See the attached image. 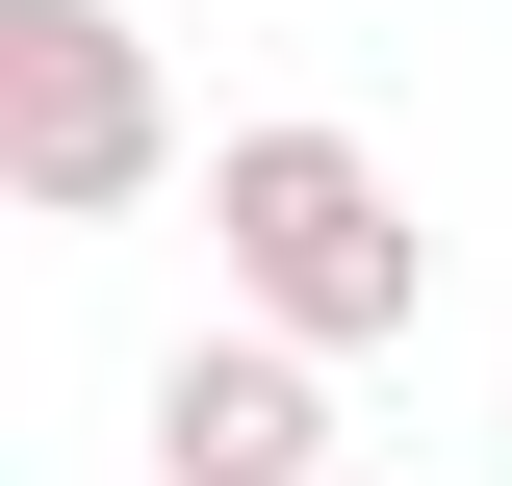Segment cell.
Masks as SVG:
<instances>
[{"label": "cell", "mask_w": 512, "mask_h": 486, "mask_svg": "<svg viewBox=\"0 0 512 486\" xmlns=\"http://www.w3.org/2000/svg\"><path fill=\"white\" fill-rule=\"evenodd\" d=\"M154 486H359L333 461V359L308 333H180L154 359Z\"/></svg>", "instance_id": "3"}, {"label": "cell", "mask_w": 512, "mask_h": 486, "mask_svg": "<svg viewBox=\"0 0 512 486\" xmlns=\"http://www.w3.org/2000/svg\"><path fill=\"white\" fill-rule=\"evenodd\" d=\"M154 154H180V103H154V26H128V0H0V180H26V231H103V205H154Z\"/></svg>", "instance_id": "2"}, {"label": "cell", "mask_w": 512, "mask_h": 486, "mask_svg": "<svg viewBox=\"0 0 512 486\" xmlns=\"http://www.w3.org/2000/svg\"><path fill=\"white\" fill-rule=\"evenodd\" d=\"M205 256H231V333H308V359H384L436 307V231H410V180L333 103H282V128L205 154Z\"/></svg>", "instance_id": "1"}]
</instances>
